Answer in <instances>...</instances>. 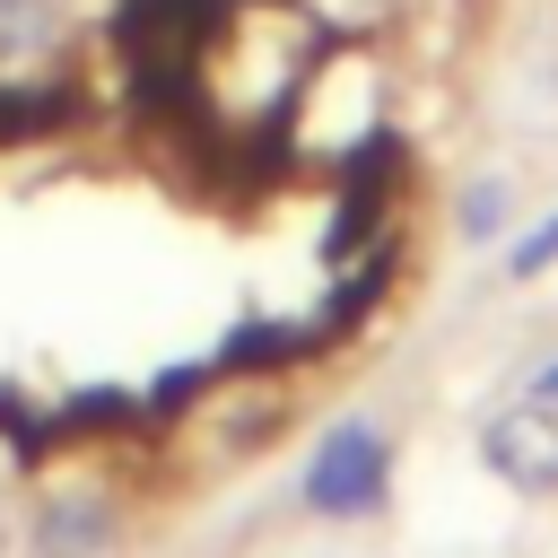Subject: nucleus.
Masks as SVG:
<instances>
[{
    "mask_svg": "<svg viewBox=\"0 0 558 558\" xmlns=\"http://www.w3.org/2000/svg\"><path fill=\"white\" fill-rule=\"evenodd\" d=\"M384 488H392V436L375 427V418H340L323 445H314V462H305V514H331V523H357V514H375L384 506Z\"/></svg>",
    "mask_w": 558,
    "mask_h": 558,
    "instance_id": "obj_1",
    "label": "nucleus"
},
{
    "mask_svg": "<svg viewBox=\"0 0 558 558\" xmlns=\"http://www.w3.org/2000/svg\"><path fill=\"white\" fill-rule=\"evenodd\" d=\"M122 532H131L122 488H105V480H61V488L35 497V514H26L17 541H26V558H113Z\"/></svg>",
    "mask_w": 558,
    "mask_h": 558,
    "instance_id": "obj_2",
    "label": "nucleus"
},
{
    "mask_svg": "<svg viewBox=\"0 0 558 558\" xmlns=\"http://www.w3.org/2000/svg\"><path fill=\"white\" fill-rule=\"evenodd\" d=\"M480 453H488V471L514 480V488H558V418L532 410V401L497 410V418L480 427Z\"/></svg>",
    "mask_w": 558,
    "mask_h": 558,
    "instance_id": "obj_3",
    "label": "nucleus"
},
{
    "mask_svg": "<svg viewBox=\"0 0 558 558\" xmlns=\"http://www.w3.org/2000/svg\"><path fill=\"white\" fill-rule=\"evenodd\" d=\"M61 35H70L61 0H0V87H26L61 52Z\"/></svg>",
    "mask_w": 558,
    "mask_h": 558,
    "instance_id": "obj_4",
    "label": "nucleus"
},
{
    "mask_svg": "<svg viewBox=\"0 0 558 558\" xmlns=\"http://www.w3.org/2000/svg\"><path fill=\"white\" fill-rule=\"evenodd\" d=\"M453 218H462V235H497V227H506V183H497V174H480V183L462 192V209H453Z\"/></svg>",
    "mask_w": 558,
    "mask_h": 558,
    "instance_id": "obj_5",
    "label": "nucleus"
},
{
    "mask_svg": "<svg viewBox=\"0 0 558 558\" xmlns=\"http://www.w3.org/2000/svg\"><path fill=\"white\" fill-rule=\"evenodd\" d=\"M549 262H558V218H541V227H532V235H514V253H506V270H514V279H541Z\"/></svg>",
    "mask_w": 558,
    "mask_h": 558,
    "instance_id": "obj_6",
    "label": "nucleus"
},
{
    "mask_svg": "<svg viewBox=\"0 0 558 558\" xmlns=\"http://www.w3.org/2000/svg\"><path fill=\"white\" fill-rule=\"evenodd\" d=\"M523 401H532V410H549V418H558V357H549V366H541V375H532V384H523Z\"/></svg>",
    "mask_w": 558,
    "mask_h": 558,
    "instance_id": "obj_7",
    "label": "nucleus"
},
{
    "mask_svg": "<svg viewBox=\"0 0 558 558\" xmlns=\"http://www.w3.org/2000/svg\"><path fill=\"white\" fill-rule=\"evenodd\" d=\"M0 558H9V514H0Z\"/></svg>",
    "mask_w": 558,
    "mask_h": 558,
    "instance_id": "obj_8",
    "label": "nucleus"
}]
</instances>
